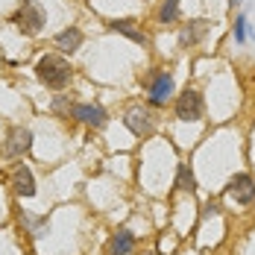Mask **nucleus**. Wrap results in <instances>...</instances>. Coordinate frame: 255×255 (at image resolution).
<instances>
[{"label": "nucleus", "instance_id": "obj_11", "mask_svg": "<svg viewBox=\"0 0 255 255\" xmlns=\"http://www.w3.org/2000/svg\"><path fill=\"white\" fill-rule=\"evenodd\" d=\"M109 26H112L115 32H121V35L132 38L135 44H147V35L135 26V21H132V18H115V21H109Z\"/></svg>", "mask_w": 255, "mask_h": 255}, {"label": "nucleus", "instance_id": "obj_18", "mask_svg": "<svg viewBox=\"0 0 255 255\" xmlns=\"http://www.w3.org/2000/svg\"><path fill=\"white\" fill-rule=\"evenodd\" d=\"M147 255H155V253H147Z\"/></svg>", "mask_w": 255, "mask_h": 255}, {"label": "nucleus", "instance_id": "obj_13", "mask_svg": "<svg viewBox=\"0 0 255 255\" xmlns=\"http://www.w3.org/2000/svg\"><path fill=\"white\" fill-rule=\"evenodd\" d=\"M79 44H82V29H77V26H68V29H62L56 35V47L65 50V53L79 50Z\"/></svg>", "mask_w": 255, "mask_h": 255}, {"label": "nucleus", "instance_id": "obj_8", "mask_svg": "<svg viewBox=\"0 0 255 255\" xmlns=\"http://www.w3.org/2000/svg\"><path fill=\"white\" fill-rule=\"evenodd\" d=\"M170 94H173V77L170 74H155V79L150 82V94H147V100L150 106H164V103L170 100Z\"/></svg>", "mask_w": 255, "mask_h": 255}, {"label": "nucleus", "instance_id": "obj_2", "mask_svg": "<svg viewBox=\"0 0 255 255\" xmlns=\"http://www.w3.org/2000/svg\"><path fill=\"white\" fill-rule=\"evenodd\" d=\"M12 24L18 26L24 35H38L44 29V9L35 3V0H24L12 18Z\"/></svg>", "mask_w": 255, "mask_h": 255}, {"label": "nucleus", "instance_id": "obj_7", "mask_svg": "<svg viewBox=\"0 0 255 255\" xmlns=\"http://www.w3.org/2000/svg\"><path fill=\"white\" fill-rule=\"evenodd\" d=\"M29 147H32V132L26 127H15L9 129V135H6V144H3V153L12 155V158H18V155L29 153Z\"/></svg>", "mask_w": 255, "mask_h": 255}, {"label": "nucleus", "instance_id": "obj_3", "mask_svg": "<svg viewBox=\"0 0 255 255\" xmlns=\"http://www.w3.org/2000/svg\"><path fill=\"white\" fill-rule=\"evenodd\" d=\"M124 124L132 135H138V138H147V135H153L155 129V118L150 115V109H144V106H132L127 115H124Z\"/></svg>", "mask_w": 255, "mask_h": 255}, {"label": "nucleus", "instance_id": "obj_1", "mask_svg": "<svg viewBox=\"0 0 255 255\" xmlns=\"http://www.w3.org/2000/svg\"><path fill=\"white\" fill-rule=\"evenodd\" d=\"M35 74L38 79L47 85V88H65L71 77H74V68H71V62L65 59V56H59V53H47L38 65H35Z\"/></svg>", "mask_w": 255, "mask_h": 255}, {"label": "nucleus", "instance_id": "obj_4", "mask_svg": "<svg viewBox=\"0 0 255 255\" xmlns=\"http://www.w3.org/2000/svg\"><path fill=\"white\" fill-rule=\"evenodd\" d=\"M205 112V103H203V94L200 91H194V88H188V91H182L176 100V118L179 121H200Z\"/></svg>", "mask_w": 255, "mask_h": 255}, {"label": "nucleus", "instance_id": "obj_10", "mask_svg": "<svg viewBox=\"0 0 255 255\" xmlns=\"http://www.w3.org/2000/svg\"><path fill=\"white\" fill-rule=\"evenodd\" d=\"M12 188H15L18 197H32V194H35V179H32V173H29L26 164H18V167L12 170Z\"/></svg>", "mask_w": 255, "mask_h": 255}, {"label": "nucleus", "instance_id": "obj_12", "mask_svg": "<svg viewBox=\"0 0 255 255\" xmlns=\"http://www.w3.org/2000/svg\"><path fill=\"white\" fill-rule=\"evenodd\" d=\"M205 32H208V24L205 21H188V26L179 35V41H182V47H194V44H200L205 38Z\"/></svg>", "mask_w": 255, "mask_h": 255}, {"label": "nucleus", "instance_id": "obj_14", "mask_svg": "<svg viewBox=\"0 0 255 255\" xmlns=\"http://www.w3.org/2000/svg\"><path fill=\"white\" fill-rule=\"evenodd\" d=\"M176 188L179 191H188V194L197 191V179H194V170L188 164H179L176 167Z\"/></svg>", "mask_w": 255, "mask_h": 255}, {"label": "nucleus", "instance_id": "obj_9", "mask_svg": "<svg viewBox=\"0 0 255 255\" xmlns=\"http://www.w3.org/2000/svg\"><path fill=\"white\" fill-rule=\"evenodd\" d=\"M132 247H135V235L129 229H118L106 244V255H129Z\"/></svg>", "mask_w": 255, "mask_h": 255}, {"label": "nucleus", "instance_id": "obj_6", "mask_svg": "<svg viewBox=\"0 0 255 255\" xmlns=\"http://www.w3.org/2000/svg\"><path fill=\"white\" fill-rule=\"evenodd\" d=\"M71 118H77L85 127H94V129L106 127V121H109L106 109L97 106V103H74V106H71Z\"/></svg>", "mask_w": 255, "mask_h": 255}, {"label": "nucleus", "instance_id": "obj_5", "mask_svg": "<svg viewBox=\"0 0 255 255\" xmlns=\"http://www.w3.org/2000/svg\"><path fill=\"white\" fill-rule=\"evenodd\" d=\"M226 194H229L238 205H250L255 200L253 176H250V173H235V176L229 179V185H226Z\"/></svg>", "mask_w": 255, "mask_h": 255}, {"label": "nucleus", "instance_id": "obj_15", "mask_svg": "<svg viewBox=\"0 0 255 255\" xmlns=\"http://www.w3.org/2000/svg\"><path fill=\"white\" fill-rule=\"evenodd\" d=\"M158 18H161V24H170V21H176V18H179V0H164V6H161Z\"/></svg>", "mask_w": 255, "mask_h": 255}, {"label": "nucleus", "instance_id": "obj_17", "mask_svg": "<svg viewBox=\"0 0 255 255\" xmlns=\"http://www.w3.org/2000/svg\"><path fill=\"white\" fill-rule=\"evenodd\" d=\"M217 211H220V203H211V200H208V203H205V208H203V220H205V217H214Z\"/></svg>", "mask_w": 255, "mask_h": 255}, {"label": "nucleus", "instance_id": "obj_16", "mask_svg": "<svg viewBox=\"0 0 255 255\" xmlns=\"http://www.w3.org/2000/svg\"><path fill=\"white\" fill-rule=\"evenodd\" d=\"M235 38H238L241 44L247 41V18H244V15H241V18L235 21Z\"/></svg>", "mask_w": 255, "mask_h": 255}]
</instances>
